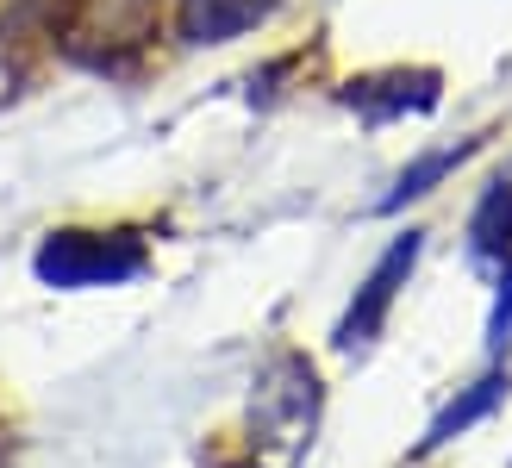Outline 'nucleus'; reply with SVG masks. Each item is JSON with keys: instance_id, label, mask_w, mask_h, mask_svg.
<instances>
[{"instance_id": "f257e3e1", "label": "nucleus", "mask_w": 512, "mask_h": 468, "mask_svg": "<svg viewBox=\"0 0 512 468\" xmlns=\"http://www.w3.org/2000/svg\"><path fill=\"white\" fill-rule=\"evenodd\" d=\"M144 263L150 250L132 231H50L32 256L44 288H119V281H138Z\"/></svg>"}, {"instance_id": "f03ea898", "label": "nucleus", "mask_w": 512, "mask_h": 468, "mask_svg": "<svg viewBox=\"0 0 512 468\" xmlns=\"http://www.w3.org/2000/svg\"><path fill=\"white\" fill-rule=\"evenodd\" d=\"M419 250H425V231H400V238L381 250V263L369 269V281L356 288L350 312L338 319V350H363V344H375V331L388 325V312H394V300H400V288H406V275H413Z\"/></svg>"}, {"instance_id": "7ed1b4c3", "label": "nucleus", "mask_w": 512, "mask_h": 468, "mask_svg": "<svg viewBox=\"0 0 512 468\" xmlns=\"http://www.w3.org/2000/svg\"><path fill=\"white\" fill-rule=\"evenodd\" d=\"M438 94H444L438 69H381V75H356V82L338 88V100L369 125H394L406 113H431Z\"/></svg>"}, {"instance_id": "20e7f679", "label": "nucleus", "mask_w": 512, "mask_h": 468, "mask_svg": "<svg viewBox=\"0 0 512 468\" xmlns=\"http://www.w3.org/2000/svg\"><path fill=\"white\" fill-rule=\"evenodd\" d=\"M281 0H182V13H175V32L182 44H232L244 32H256Z\"/></svg>"}, {"instance_id": "39448f33", "label": "nucleus", "mask_w": 512, "mask_h": 468, "mask_svg": "<svg viewBox=\"0 0 512 468\" xmlns=\"http://www.w3.org/2000/svg\"><path fill=\"white\" fill-rule=\"evenodd\" d=\"M475 150H481V138H463V144H444V150L413 156V163L400 169V181H394L388 194H381V213H400V206H413V200H425V194H438V181H450Z\"/></svg>"}, {"instance_id": "423d86ee", "label": "nucleus", "mask_w": 512, "mask_h": 468, "mask_svg": "<svg viewBox=\"0 0 512 468\" xmlns=\"http://www.w3.org/2000/svg\"><path fill=\"white\" fill-rule=\"evenodd\" d=\"M506 387H512V381H506L500 369H494V375H481L475 387H463V394H456V400L438 412V419H431V431H425V444H419V450H444L450 437H463L469 425H481V419H488V412L506 400Z\"/></svg>"}, {"instance_id": "0eeeda50", "label": "nucleus", "mask_w": 512, "mask_h": 468, "mask_svg": "<svg viewBox=\"0 0 512 468\" xmlns=\"http://www.w3.org/2000/svg\"><path fill=\"white\" fill-rule=\"evenodd\" d=\"M469 250L481 256V263H506L512 256V181H488V194L475 200L469 213Z\"/></svg>"}, {"instance_id": "6e6552de", "label": "nucleus", "mask_w": 512, "mask_h": 468, "mask_svg": "<svg viewBox=\"0 0 512 468\" xmlns=\"http://www.w3.org/2000/svg\"><path fill=\"white\" fill-rule=\"evenodd\" d=\"M506 337H512V256L500 263V300H494V319H488V344L506 350Z\"/></svg>"}]
</instances>
